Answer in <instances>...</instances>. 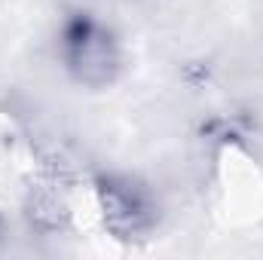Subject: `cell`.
Instances as JSON below:
<instances>
[{
	"label": "cell",
	"instance_id": "cell-1",
	"mask_svg": "<svg viewBox=\"0 0 263 260\" xmlns=\"http://www.w3.org/2000/svg\"><path fill=\"white\" fill-rule=\"evenodd\" d=\"M59 62L77 86L107 89L123 73L126 49L104 18L92 12H73L59 31Z\"/></svg>",
	"mask_w": 263,
	"mask_h": 260
},
{
	"label": "cell",
	"instance_id": "cell-2",
	"mask_svg": "<svg viewBox=\"0 0 263 260\" xmlns=\"http://www.w3.org/2000/svg\"><path fill=\"white\" fill-rule=\"evenodd\" d=\"M95 199L107 233L117 239H141L156 224V199L150 187L129 175H104L95 184Z\"/></svg>",
	"mask_w": 263,
	"mask_h": 260
},
{
	"label": "cell",
	"instance_id": "cell-3",
	"mask_svg": "<svg viewBox=\"0 0 263 260\" xmlns=\"http://www.w3.org/2000/svg\"><path fill=\"white\" fill-rule=\"evenodd\" d=\"M28 217H31V224L34 227H40V230H62L67 220V205L62 193H55V190H49V187H37V190H31L28 196Z\"/></svg>",
	"mask_w": 263,
	"mask_h": 260
}]
</instances>
